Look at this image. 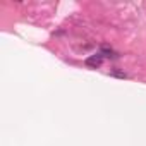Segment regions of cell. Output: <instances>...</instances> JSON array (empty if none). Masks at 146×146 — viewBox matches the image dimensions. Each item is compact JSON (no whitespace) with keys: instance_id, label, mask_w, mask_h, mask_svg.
<instances>
[{"instance_id":"6da1fadb","label":"cell","mask_w":146,"mask_h":146,"mask_svg":"<svg viewBox=\"0 0 146 146\" xmlns=\"http://www.w3.org/2000/svg\"><path fill=\"white\" fill-rule=\"evenodd\" d=\"M102 60H103V55L102 53H96V55H91V57H88L86 58V65L88 67H100L102 65Z\"/></svg>"},{"instance_id":"7a4b0ae2","label":"cell","mask_w":146,"mask_h":146,"mask_svg":"<svg viewBox=\"0 0 146 146\" xmlns=\"http://www.w3.org/2000/svg\"><path fill=\"white\" fill-rule=\"evenodd\" d=\"M100 53H102V55H105V57H117V55H115V53H113L110 48H107V46H103Z\"/></svg>"},{"instance_id":"3957f363","label":"cell","mask_w":146,"mask_h":146,"mask_svg":"<svg viewBox=\"0 0 146 146\" xmlns=\"http://www.w3.org/2000/svg\"><path fill=\"white\" fill-rule=\"evenodd\" d=\"M112 74H113V76H117V78H125V74H124V72H117V70H113Z\"/></svg>"}]
</instances>
